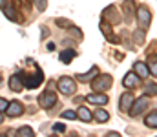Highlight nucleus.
Listing matches in <instances>:
<instances>
[{
  "mask_svg": "<svg viewBox=\"0 0 157 137\" xmlns=\"http://www.w3.org/2000/svg\"><path fill=\"white\" fill-rule=\"evenodd\" d=\"M40 31H42V39H46V37H48V28H46V26H42V28H40Z\"/></svg>",
  "mask_w": 157,
  "mask_h": 137,
  "instance_id": "nucleus-31",
  "label": "nucleus"
},
{
  "mask_svg": "<svg viewBox=\"0 0 157 137\" xmlns=\"http://www.w3.org/2000/svg\"><path fill=\"white\" fill-rule=\"evenodd\" d=\"M102 20L104 22H108V24H112V26H117L121 24V20H122V17L119 15V9L115 6H108V7H104V11H102Z\"/></svg>",
  "mask_w": 157,
  "mask_h": 137,
  "instance_id": "nucleus-6",
  "label": "nucleus"
},
{
  "mask_svg": "<svg viewBox=\"0 0 157 137\" xmlns=\"http://www.w3.org/2000/svg\"><path fill=\"white\" fill-rule=\"evenodd\" d=\"M90 82H91L93 91H106V90L112 88V84H113V77L108 75V73H102V75H95Z\"/></svg>",
  "mask_w": 157,
  "mask_h": 137,
  "instance_id": "nucleus-2",
  "label": "nucleus"
},
{
  "mask_svg": "<svg viewBox=\"0 0 157 137\" xmlns=\"http://www.w3.org/2000/svg\"><path fill=\"white\" fill-rule=\"evenodd\" d=\"M77 117H78V119H82L84 123H91V121H93V113H91L88 108H84V106H80V108H78Z\"/></svg>",
  "mask_w": 157,
  "mask_h": 137,
  "instance_id": "nucleus-19",
  "label": "nucleus"
},
{
  "mask_svg": "<svg viewBox=\"0 0 157 137\" xmlns=\"http://www.w3.org/2000/svg\"><path fill=\"white\" fill-rule=\"evenodd\" d=\"M39 104L44 108V110H49V108H53L55 104H57V93L51 90V84H49V88L46 91H42L39 97Z\"/></svg>",
  "mask_w": 157,
  "mask_h": 137,
  "instance_id": "nucleus-4",
  "label": "nucleus"
},
{
  "mask_svg": "<svg viewBox=\"0 0 157 137\" xmlns=\"http://www.w3.org/2000/svg\"><path fill=\"white\" fill-rule=\"evenodd\" d=\"M77 57V51L75 49H71V48H68V49H64L60 55H59V59H60V62H64V64H70L73 59Z\"/></svg>",
  "mask_w": 157,
  "mask_h": 137,
  "instance_id": "nucleus-16",
  "label": "nucleus"
},
{
  "mask_svg": "<svg viewBox=\"0 0 157 137\" xmlns=\"http://www.w3.org/2000/svg\"><path fill=\"white\" fill-rule=\"evenodd\" d=\"M122 11H124L126 20H132V18L135 17V11H137L135 2H133V0H124V2H122Z\"/></svg>",
  "mask_w": 157,
  "mask_h": 137,
  "instance_id": "nucleus-13",
  "label": "nucleus"
},
{
  "mask_svg": "<svg viewBox=\"0 0 157 137\" xmlns=\"http://www.w3.org/2000/svg\"><path fill=\"white\" fill-rule=\"evenodd\" d=\"M31 2L35 4V7L39 11H46V7H48V0H31Z\"/></svg>",
  "mask_w": 157,
  "mask_h": 137,
  "instance_id": "nucleus-26",
  "label": "nucleus"
},
{
  "mask_svg": "<svg viewBox=\"0 0 157 137\" xmlns=\"http://www.w3.org/2000/svg\"><path fill=\"white\" fill-rule=\"evenodd\" d=\"M22 82H24V88H39L40 84L44 82V73H42V70L37 68V71H35V75H22Z\"/></svg>",
  "mask_w": 157,
  "mask_h": 137,
  "instance_id": "nucleus-5",
  "label": "nucleus"
},
{
  "mask_svg": "<svg viewBox=\"0 0 157 137\" xmlns=\"http://www.w3.org/2000/svg\"><path fill=\"white\" fill-rule=\"evenodd\" d=\"M144 124H146L148 128H155V130H157V110H155V112H150V113L146 115Z\"/></svg>",
  "mask_w": 157,
  "mask_h": 137,
  "instance_id": "nucleus-22",
  "label": "nucleus"
},
{
  "mask_svg": "<svg viewBox=\"0 0 157 137\" xmlns=\"http://www.w3.org/2000/svg\"><path fill=\"white\" fill-rule=\"evenodd\" d=\"M133 71H135V73H137L141 79H146V77L150 75L146 62H135V64H133Z\"/></svg>",
  "mask_w": 157,
  "mask_h": 137,
  "instance_id": "nucleus-17",
  "label": "nucleus"
},
{
  "mask_svg": "<svg viewBox=\"0 0 157 137\" xmlns=\"http://www.w3.org/2000/svg\"><path fill=\"white\" fill-rule=\"evenodd\" d=\"M146 66H148V71L157 77V53H148V59H146Z\"/></svg>",
  "mask_w": 157,
  "mask_h": 137,
  "instance_id": "nucleus-18",
  "label": "nucleus"
},
{
  "mask_svg": "<svg viewBox=\"0 0 157 137\" xmlns=\"http://www.w3.org/2000/svg\"><path fill=\"white\" fill-rule=\"evenodd\" d=\"M55 22H57V26H60V28H66V29H70V28L73 26V24H71L70 20H66V18H57Z\"/></svg>",
  "mask_w": 157,
  "mask_h": 137,
  "instance_id": "nucleus-27",
  "label": "nucleus"
},
{
  "mask_svg": "<svg viewBox=\"0 0 157 137\" xmlns=\"http://www.w3.org/2000/svg\"><path fill=\"white\" fill-rule=\"evenodd\" d=\"M6 113H7L9 117H18V115H22V113H24V106H22V102H18V101H11L9 106H7V110H6Z\"/></svg>",
  "mask_w": 157,
  "mask_h": 137,
  "instance_id": "nucleus-11",
  "label": "nucleus"
},
{
  "mask_svg": "<svg viewBox=\"0 0 157 137\" xmlns=\"http://www.w3.org/2000/svg\"><path fill=\"white\" fill-rule=\"evenodd\" d=\"M132 102H133V97H132V93L128 91V93H122V95H121L119 106H121V110H122V112H128V110H130V106H132Z\"/></svg>",
  "mask_w": 157,
  "mask_h": 137,
  "instance_id": "nucleus-15",
  "label": "nucleus"
},
{
  "mask_svg": "<svg viewBox=\"0 0 157 137\" xmlns=\"http://www.w3.org/2000/svg\"><path fill=\"white\" fill-rule=\"evenodd\" d=\"M86 101H88V102H91V104L104 106V104H108V95H106V93H102V91H97V93H90V95L86 97Z\"/></svg>",
  "mask_w": 157,
  "mask_h": 137,
  "instance_id": "nucleus-10",
  "label": "nucleus"
},
{
  "mask_svg": "<svg viewBox=\"0 0 157 137\" xmlns=\"http://www.w3.org/2000/svg\"><path fill=\"white\" fill-rule=\"evenodd\" d=\"M17 135H20V137H33V135H35V132H33V128H31V126H20V128L17 130Z\"/></svg>",
  "mask_w": 157,
  "mask_h": 137,
  "instance_id": "nucleus-24",
  "label": "nucleus"
},
{
  "mask_svg": "<svg viewBox=\"0 0 157 137\" xmlns=\"http://www.w3.org/2000/svg\"><path fill=\"white\" fill-rule=\"evenodd\" d=\"M148 106H150V97H148V95H143L141 99H137V101H133V102H132V106H130L128 113H130L132 117H137V115H141Z\"/></svg>",
  "mask_w": 157,
  "mask_h": 137,
  "instance_id": "nucleus-3",
  "label": "nucleus"
},
{
  "mask_svg": "<svg viewBox=\"0 0 157 137\" xmlns=\"http://www.w3.org/2000/svg\"><path fill=\"white\" fill-rule=\"evenodd\" d=\"M93 119H97V123H106L110 119V113L106 110H102V108H97L95 113H93Z\"/></svg>",
  "mask_w": 157,
  "mask_h": 137,
  "instance_id": "nucleus-21",
  "label": "nucleus"
},
{
  "mask_svg": "<svg viewBox=\"0 0 157 137\" xmlns=\"http://www.w3.org/2000/svg\"><path fill=\"white\" fill-rule=\"evenodd\" d=\"M53 130H55V132H60V134H62V132H66V126H64L62 123H57V124H53Z\"/></svg>",
  "mask_w": 157,
  "mask_h": 137,
  "instance_id": "nucleus-29",
  "label": "nucleus"
},
{
  "mask_svg": "<svg viewBox=\"0 0 157 137\" xmlns=\"http://www.w3.org/2000/svg\"><path fill=\"white\" fill-rule=\"evenodd\" d=\"M48 49H49V51H53V49H55V44H53V42H49V44H48Z\"/></svg>",
  "mask_w": 157,
  "mask_h": 137,
  "instance_id": "nucleus-33",
  "label": "nucleus"
},
{
  "mask_svg": "<svg viewBox=\"0 0 157 137\" xmlns=\"http://www.w3.org/2000/svg\"><path fill=\"white\" fill-rule=\"evenodd\" d=\"M62 119L75 121V119H77V112H73V110H64V112H62Z\"/></svg>",
  "mask_w": 157,
  "mask_h": 137,
  "instance_id": "nucleus-25",
  "label": "nucleus"
},
{
  "mask_svg": "<svg viewBox=\"0 0 157 137\" xmlns=\"http://www.w3.org/2000/svg\"><path fill=\"white\" fill-rule=\"evenodd\" d=\"M7 4V0H0V9H4V6Z\"/></svg>",
  "mask_w": 157,
  "mask_h": 137,
  "instance_id": "nucleus-34",
  "label": "nucleus"
},
{
  "mask_svg": "<svg viewBox=\"0 0 157 137\" xmlns=\"http://www.w3.org/2000/svg\"><path fill=\"white\" fill-rule=\"evenodd\" d=\"M99 28H101V31H102V35L106 37V40H108V42H113V44H119V42H121V39H119L117 35H113V31H112V24H108V22L101 20Z\"/></svg>",
  "mask_w": 157,
  "mask_h": 137,
  "instance_id": "nucleus-9",
  "label": "nucleus"
},
{
  "mask_svg": "<svg viewBox=\"0 0 157 137\" xmlns=\"http://www.w3.org/2000/svg\"><path fill=\"white\" fill-rule=\"evenodd\" d=\"M135 17H137V26H139V29H143V31H148V28H150V24H152V11L148 9V6H139L137 7V11H135Z\"/></svg>",
  "mask_w": 157,
  "mask_h": 137,
  "instance_id": "nucleus-1",
  "label": "nucleus"
},
{
  "mask_svg": "<svg viewBox=\"0 0 157 137\" xmlns=\"http://www.w3.org/2000/svg\"><path fill=\"white\" fill-rule=\"evenodd\" d=\"M7 106H9V102H7L6 99H0V112H6Z\"/></svg>",
  "mask_w": 157,
  "mask_h": 137,
  "instance_id": "nucleus-30",
  "label": "nucleus"
},
{
  "mask_svg": "<svg viewBox=\"0 0 157 137\" xmlns=\"http://www.w3.org/2000/svg\"><path fill=\"white\" fill-rule=\"evenodd\" d=\"M133 37H135V42H137V44H139V42H141V44L144 42V31H143V29H137Z\"/></svg>",
  "mask_w": 157,
  "mask_h": 137,
  "instance_id": "nucleus-28",
  "label": "nucleus"
},
{
  "mask_svg": "<svg viewBox=\"0 0 157 137\" xmlns=\"http://www.w3.org/2000/svg\"><path fill=\"white\" fill-rule=\"evenodd\" d=\"M106 135L108 137H121V134H119V132H108Z\"/></svg>",
  "mask_w": 157,
  "mask_h": 137,
  "instance_id": "nucleus-32",
  "label": "nucleus"
},
{
  "mask_svg": "<svg viewBox=\"0 0 157 137\" xmlns=\"http://www.w3.org/2000/svg\"><path fill=\"white\" fill-rule=\"evenodd\" d=\"M2 121H4V117H2V112H0V123H2Z\"/></svg>",
  "mask_w": 157,
  "mask_h": 137,
  "instance_id": "nucleus-35",
  "label": "nucleus"
},
{
  "mask_svg": "<svg viewBox=\"0 0 157 137\" xmlns=\"http://www.w3.org/2000/svg\"><path fill=\"white\" fill-rule=\"evenodd\" d=\"M4 15H6L9 20H13V22H18V20H20L18 15H17V11H15V7H13L11 4H6V6H4Z\"/></svg>",
  "mask_w": 157,
  "mask_h": 137,
  "instance_id": "nucleus-20",
  "label": "nucleus"
},
{
  "mask_svg": "<svg viewBox=\"0 0 157 137\" xmlns=\"http://www.w3.org/2000/svg\"><path fill=\"white\" fill-rule=\"evenodd\" d=\"M141 81H143V79H141L135 71H128V73L124 75V79H122V86L128 88V90H135V88L141 86Z\"/></svg>",
  "mask_w": 157,
  "mask_h": 137,
  "instance_id": "nucleus-8",
  "label": "nucleus"
},
{
  "mask_svg": "<svg viewBox=\"0 0 157 137\" xmlns=\"http://www.w3.org/2000/svg\"><path fill=\"white\" fill-rule=\"evenodd\" d=\"M9 90L11 91H22L24 90V82H22V75L15 73L9 77Z\"/></svg>",
  "mask_w": 157,
  "mask_h": 137,
  "instance_id": "nucleus-12",
  "label": "nucleus"
},
{
  "mask_svg": "<svg viewBox=\"0 0 157 137\" xmlns=\"http://www.w3.org/2000/svg\"><path fill=\"white\" fill-rule=\"evenodd\" d=\"M57 86H59V91L64 93V95H73L77 91V84L71 77H60Z\"/></svg>",
  "mask_w": 157,
  "mask_h": 137,
  "instance_id": "nucleus-7",
  "label": "nucleus"
},
{
  "mask_svg": "<svg viewBox=\"0 0 157 137\" xmlns=\"http://www.w3.org/2000/svg\"><path fill=\"white\" fill-rule=\"evenodd\" d=\"M144 95L155 97L157 95V84L155 82H146V84H144Z\"/></svg>",
  "mask_w": 157,
  "mask_h": 137,
  "instance_id": "nucleus-23",
  "label": "nucleus"
},
{
  "mask_svg": "<svg viewBox=\"0 0 157 137\" xmlns=\"http://www.w3.org/2000/svg\"><path fill=\"white\" fill-rule=\"evenodd\" d=\"M95 75H99V68H97V66H91L90 71H86V73H77L75 77H77L78 82H90Z\"/></svg>",
  "mask_w": 157,
  "mask_h": 137,
  "instance_id": "nucleus-14",
  "label": "nucleus"
}]
</instances>
